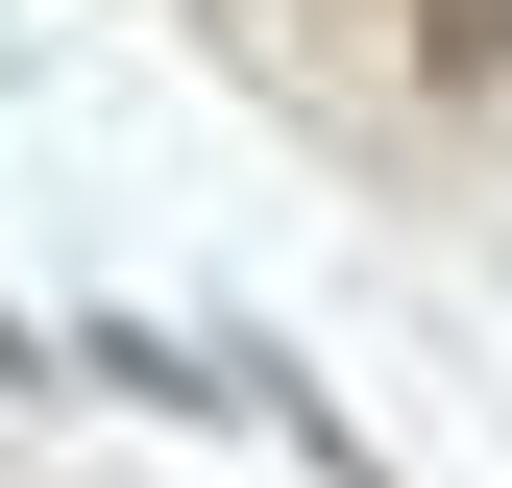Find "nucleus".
<instances>
[{
    "label": "nucleus",
    "instance_id": "obj_1",
    "mask_svg": "<svg viewBox=\"0 0 512 488\" xmlns=\"http://www.w3.org/2000/svg\"><path fill=\"white\" fill-rule=\"evenodd\" d=\"M415 74H512V0H415Z\"/></svg>",
    "mask_w": 512,
    "mask_h": 488
}]
</instances>
